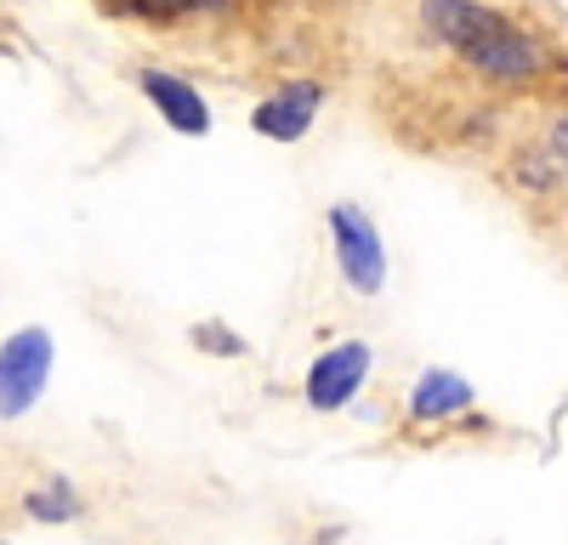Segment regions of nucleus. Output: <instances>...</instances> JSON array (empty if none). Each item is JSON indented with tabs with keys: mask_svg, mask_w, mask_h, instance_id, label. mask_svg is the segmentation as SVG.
I'll use <instances>...</instances> for the list:
<instances>
[{
	"mask_svg": "<svg viewBox=\"0 0 568 545\" xmlns=\"http://www.w3.org/2000/svg\"><path fill=\"white\" fill-rule=\"evenodd\" d=\"M200 347H216V352H240V341H233V336H211V330H200Z\"/></svg>",
	"mask_w": 568,
	"mask_h": 545,
	"instance_id": "obj_10",
	"label": "nucleus"
},
{
	"mask_svg": "<svg viewBox=\"0 0 568 545\" xmlns=\"http://www.w3.org/2000/svg\"><path fill=\"white\" fill-rule=\"evenodd\" d=\"M466 63H471V69H489V74H535V69H540V45H535L524 29L500 23V29L484 34L478 45H466Z\"/></svg>",
	"mask_w": 568,
	"mask_h": 545,
	"instance_id": "obj_5",
	"label": "nucleus"
},
{
	"mask_svg": "<svg viewBox=\"0 0 568 545\" xmlns=\"http://www.w3.org/2000/svg\"><path fill=\"white\" fill-rule=\"evenodd\" d=\"M420 18L433 23L449 45H460V52H466V45H478L484 34H495V29L506 23L500 12H489V7H466V0H444V7H420Z\"/></svg>",
	"mask_w": 568,
	"mask_h": 545,
	"instance_id": "obj_7",
	"label": "nucleus"
},
{
	"mask_svg": "<svg viewBox=\"0 0 568 545\" xmlns=\"http://www.w3.org/2000/svg\"><path fill=\"white\" fill-rule=\"evenodd\" d=\"M45 376H52V336L45 330H18L7 347H0V415H23V409L45 392Z\"/></svg>",
	"mask_w": 568,
	"mask_h": 545,
	"instance_id": "obj_2",
	"label": "nucleus"
},
{
	"mask_svg": "<svg viewBox=\"0 0 568 545\" xmlns=\"http://www.w3.org/2000/svg\"><path fill=\"white\" fill-rule=\"evenodd\" d=\"M142 91L154 97V109L176 125V131H187V136H200V131H211V109L200 103V91L187 85V80H176V74H160V69H149L142 74Z\"/></svg>",
	"mask_w": 568,
	"mask_h": 545,
	"instance_id": "obj_6",
	"label": "nucleus"
},
{
	"mask_svg": "<svg viewBox=\"0 0 568 545\" xmlns=\"http://www.w3.org/2000/svg\"><path fill=\"white\" fill-rule=\"evenodd\" d=\"M551 148L568 160V114H562V120H557V131H551Z\"/></svg>",
	"mask_w": 568,
	"mask_h": 545,
	"instance_id": "obj_11",
	"label": "nucleus"
},
{
	"mask_svg": "<svg viewBox=\"0 0 568 545\" xmlns=\"http://www.w3.org/2000/svg\"><path fill=\"white\" fill-rule=\"evenodd\" d=\"M313 114H318V85H284L251 114V125L273 136V143H296V136H307Z\"/></svg>",
	"mask_w": 568,
	"mask_h": 545,
	"instance_id": "obj_4",
	"label": "nucleus"
},
{
	"mask_svg": "<svg viewBox=\"0 0 568 545\" xmlns=\"http://www.w3.org/2000/svg\"><path fill=\"white\" fill-rule=\"evenodd\" d=\"M329 234H336L342 279L358 296H375L387 285V250H382V239H375V222L358 205H336V210H329Z\"/></svg>",
	"mask_w": 568,
	"mask_h": 545,
	"instance_id": "obj_1",
	"label": "nucleus"
},
{
	"mask_svg": "<svg viewBox=\"0 0 568 545\" xmlns=\"http://www.w3.org/2000/svg\"><path fill=\"white\" fill-rule=\"evenodd\" d=\"M29 512H34L40 523H63V517H74V512H80V500H74V489H69V483H45V489H34V494H29Z\"/></svg>",
	"mask_w": 568,
	"mask_h": 545,
	"instance_id": "obj_9",
	"label": "nucleus"
},
{
	"mask_svg": "<svg viewBox=\"0 0 568 545\" xmlns=\"http://www.w3.org/2000/svg\"><path fill=\"white\" fill-rule=\"evenodd\" d=\"M471 403V387L455 376V370H426L409 409H415V421H438V415H455V409Z\"/></svg>",
	"mask_w": 568,
	"mask_h": 545,
	"instance_id": "obj_8",
	"label": "nucleus"
},
{
	"mask_svg": "<svg viewBox=\"0 0 568 545\" xmlns=\"http://www.w3.org/2000/svg\"><path fill=\"white\" fill-rule=\"evenodd\" d=\"M364 376H369V347H364V341L329 347L324 358H313V370H307V398H313V409H342V403H353V392L364 387Z\"/></svg>",
	"mask_w": 568,
	"mask_h": 545,
	"instance_id": "obj_3",
	"label": "nucleus"
}]
</instances>
